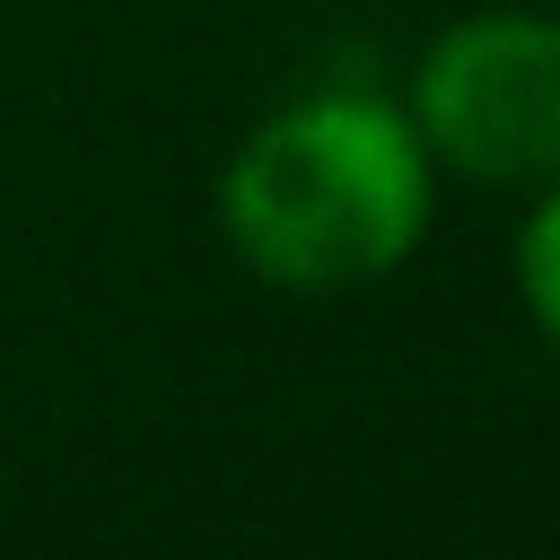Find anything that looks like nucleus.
<instances>
[{
    "label": "nucleus",
    "mask_w": 560,
    "mask_h": 560,
    "mask_svg": "<svg viewBox=\"0 0 560 560\" xmlns=\"http://www.w3.org/2000/svg\"><path fill=\"white\" fill-rule=\"evenodd\" d=\"M228 254L289 298L394 280L438 219V158L385 88H298L236 131L210 184Z\"/></svg>",
    "instance_id": "1"
},
{
    "label": "nucleus",
    "mask_w": 560,
    "mask_h": 560,
    "mask_svg": "<svg viewBox=\"0 0 560 560\" xmlns=\"http://www.w3.org/2000/svg\"><path fill=\"white\" fill-rule=\"evenodd\" d=\"M402 114L446 175L534 192L542 175H560V18L472 9L438 26L402 79Z\"/></svg>",
    "instance_id": "2"
},
{
    "label": "nucleus",
    "mask_w": 560,
    "mask_h": 560,
    "mask_svg": "<svg viewBox=\"0 0 560 560\" xmlns=\"http://www.w3.org/2000/svg\"><path fill=\"white\" fill-rule=\"evenodd\" d=\"M516 298H525L534 341L560 368V175H542L534 184V210L516 219Z\"/></svg>",
    "instance_id": "3"
}]
</instances>
